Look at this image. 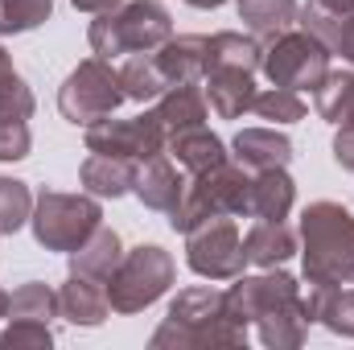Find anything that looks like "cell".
Segmentation results:
<instances>
[{"instance_id": "1", "label": "cell", "mask_w": 354, "mask_h": 350, "mask_svg": "<svg viewBox=\"0 0 354 350\" xmlns=\"http://www.w3.org/2000/svg\"><path fill=\"white\" fill-rule=\"evenodd\" d=\"M227 297H231V309L248 326H256V334L268 350L305 347L313 322H309V309H305L301 280L288 276L284 268H264L256 276H235Z\"/></svg>"}, {"instance_id": "2", "label": "cell", "mask_w": 354, "mask_h": 350, "mask_svg": "<svg viewBox=\"0 0 354 350\" xmlns=\"http://www.w3.org/2000/svg\"><path fill=\"white\" fill-rule=\"evenodd\" d=\"M248 322L231 309L223 288H181L169 301V313L153 330V350H243Z\"/></svg>"}, {"instance_id": "3", "label": "cell", "mask_w": 354, "mask_h": 350, "mask_svg": "<svg viewBox=\"0 0 354 350\" xmlns=\"http://www.w3.org/2000/svg\"><path fill=\"white\" fill-rule=\"evenodd\" d=\"M301 272L317 284H354V214L342 202H309L301 210Z\"/></svg>"}, {"instance_id": "4", "label": "cell", "mask_w": 354, "mask_h": 350, "mask_svg": "<svg viewBox=\"0 0 354 350\" xmlns=\"http://www.w3.org/2000/svg\"><path fill=\"white\" fill-rule=\"evenodd\" d=\"M174 37V17L161 0H124L107 12H95L87 25L91 54L120 58V54H153Z\"/></svg>"}, {"instance_id": "5", "label": "cell", "mask_w": 354, "mask_h": 350, "mask_svg": "<svg viewBox=\"0 0 354 350\" xmlns=\"http://www.w3.org/2000/svg\"><path fill=\"white\" fill-rule=\"evenodd\" d=\"M248 194H252V174L235 157H227L210 169H198L185 177V194L169 210V227L185 235L189 227H198L202 219H214V214L248 219Z\"/></svg>"}, {"instance_id": "6", "label": "cell", "mask_w": 354, "mask_h": 350, "mask_svg": "<svg viewBox=\"0 0 354 350\" xmlns=\"http://www.w3.org/2000/svg\"><path fill=\"white\" fill-rule=\"evenodd\" d=\"M33 239L46 252H79L91 235L103 227V206L95 194H66V190H41L33 198V214H29Z\"/></svg>"}, {"instance_id": "7", "label": "cell", "mask_w": 354, "mask_h": 350, "mask_svg": "<svg viewBox=\"0 0 354 350\" xmlns=\"http://www.w3.org/2000/svg\"><path fill=\"white\" fill-rule=\"evenodd\" d=\"M177 280V264L161 243H136L124 252L120 268L107 280V301L115 313H140L157 305Z\"/></svg>"}, {"instance_id": "8", "label": "cell", "mask_w": 354, "mask_h": 350, "mask_svg": "<svg viewBox=\"0 0 354 350\" xmlns=\"http://www.w3.org/2000/svg\"><path fill=\"white\" fill-rule=\"evenodd\" d=\"M330 46L322 37H313L309 29L292 25L280 37L264 42V58L260 71L268 75L272 87H288V91H317L322 79L330 75Z\"/></svg>"}, {"instance_id": "9", "label": "cell", "mask_w": 354, "mask_h": 350, "mask_svg": "<svg viewBox=\"0 0 354 350\" xmlns=\"http://www.w3.org/2000/svg\"><path fill=\"white\" fill-rule=\"evenodd\" d=\"M124 99H128V95L120 87V71H115L107 58L91 54V58H83V62L62 79V87H58V111H62L66 124L87 128V124L103 120V116H115V107H120Z\"/></svg>"}, {"instance_id": "10", "label": "cell", "mask_w": 354, "mask_h": 350, "mask_svg": "<svg viewBox=\"0 0 354 350\" xmlns=\"http://www.w3.org/2000/svg\"><path fill=\"white\" fill-rule=\"evenodd\" d=\"M185 264L202 280L243 276L248 252H243V231H239L235 214H214V219H202L198 227H189L185 231Z\"/></svg>"}, {"instance_id": "11", "label": "cell", "mask_w": 354, "mask_h": 350, "mask_svg": "<svg viewBox=\"0 0 354 350\" xmlns=\"http://www.w3.org/2000/svg\"><path fill=\"white\" fill-rule=\"evenodd\" d=\"M87 153H107V157H128V161H149L157 153H165V132L157 124L153 111L145 116H132V120H115V116H103L87 124Z\"/></svg>"}, {"instance_id": "12", "label": "cell", "mask_w": 354, "mask_h": 350, "mask_svg": "<svg viewBox=\"0 0 354 350\" xmlns=\"http://www.w3.org/2000/svg\"><path fill=\"white\" fill-rule=\"evenodd\" d=\"M58 317L71 322V326H83V330H95L111 317V301H107V284L95 280V276H83V272H71L66 284L58 288Z\"/></svg>"}, {"instance_id": "13", "label": "cell", "mask_w": 354, "mask_h": 350, "mask_svg": "<svg viewBox=\"0 0 354 350\" xmlns=\"http://www.w3.org/2000/svg\"><path fill=\"white\" fill-rule=\"evenodd\" d=\"M206 103L218 120H243L256 107V75L252 71H235V66H210L206 71Z\"/></svg>"}, {"instance_id": "14", "label": "cell", "mask_w": 354, "mask_h": 350, "mask_svg": "<svg viewBox=\"0 0 354 350\" xmlns=\"http://www.w3.org/2000/svg\"><path fill=\"white\" fill-rule=\"evenodd\" d=\"M153 58H157L161 75L169 79V87L202 83L206 71H210V37H206V33H181V37H169Z\"/></svg>"}, {"instance_id": "15", "label": "cell", "mask_w": 354, "mask_h": 350, "mask_svg": "<svg viewBox=\"0 0 354 350\" xmlns=\"http://www.w3.org/2000/svg\"><path fill=\"white\" fill-rule=\"evenodd\" d=\"M132 194H136L149 210L169 214L177 202H181V194H185V177L177 174V165L169 161V153H157V157H149V161L136 165V185H132Z\"/></svg>"}, {"instance_id": "16", "label": "cell", "mask_w": 354, "mask_h": 350, "mask_svg": "<svg viewBox=\"0 0 354 350\" xmlns=\"http://www.w3.org/2000/svg\"><path fill=\"white\" fill-rule=\"evenodd\" d=\"M231 157L248 169V174H260V169H288L292 161V140L276 128H243L235 132L231 140Z\"/></svg>"}, {"instance_id": "17", "label": "cell", "mask_w": 354, "mask_h": 350, "mask_svg": "<svg viewBox=\"0 0 354 350\" xmlns=\"http://www.w3.org/2000/svg\"><path fill=\"white\" fill-rule=\"evenodd\" d=\"M153 116H157V124H161V132H165V145H169V136H174V132L198 128V124H206V120H210V103H206V91L198 87V83H181V87H169L165 95H161V99H157Z\"/></svg>"}, {"instance_id": "18", "label": "cell", "mask_w": 354, "mask_h": 350, "mask_svg": "<svg viewBox=\"0 0 354 350\" xmlns=\"http://www.w3.org/2000/svg\"><path fill=\"white\" fill-rule=\"evenodd\" d=\"M297 231L284 223V219H256L243 235V252H248V264L256 268H280L284 260L297 256Z\"/></svg>"}, {"instance_id": "19", "label": "cell", "mask_w": 354, "mask_h": 350, "mask_svg": "<svg viewBox=\"0 0 354 350\" xmlns=\"http://www.w3.org/2000/svg\"><path fill=\"white\" fill-rule=\"evenodd\" d=\"M305 309H309V322L326 326L330 334H338V338H354V288L309 280Z\"/></svg>"}, {"instance_id": "20", "label": "cell", "mask_w": 354, "mask_h": 350, "mask_svg": "<svg viewBox=\"0 0 354 350\" xmlns=\"http://www.w3.org/2000/svg\"><path fill=\"white\" fill-rule=\"evenodd\" d=\"M297 202V181L288 169H260L252 174V194H248V219H288Z\"/></svg>"}, {"instance_id": "21", "label": "cell", "mask_w": 354, "mask_h": 350, "mask_svg": "<svg viewBox=\"0 0 354 350\" xmlns=\"http://www.w3.org/2000/svg\"><path fill=\"white\" fill-rule=\"evenodd\" d=\"M165 153L174 157L185 174L210 169V165H218V161H227V157H231V153H227V145H223V136H214V132H210V124H198V128L174 132V136H169V145H165Z\"/></svg>"}, {"instance_id": "22", "label": "cell", "mask_w": 354, "mask_h": 350, "mask_svg": "<svg viewBox=\"0 0 354 350\" xmlns=\"http://www.w3.org/2000/svg\"><path fill=\"white\" fill-rule=\"evenodd\" d=\"M83 190L95 198H124L136 185V161L128 157H107V153H91L79 169Z\"/></svg>"}, {"instance_id": "23", "label": "cell", "mask_w": 354, "mask_h": 350, "mask_svg": "<svg viewBox=\"0 0 354 350\" xmlns=\"http://www.w3.org/2000/svg\"><path fill=\"white\" fill-rule=\"evenodd\" d=\"M297 0H235V12L243 21V29L256 37V42H272L280 37L284 29L297 25Z\"/></svg>"}, {"instance_id": "24", "label": "cell", "mask_w": 354, "mask_h": 350, "mask_svg": "<svg viewBox=\"0 0 354 350\" xmlns=\"http://www.w3.org/2000/svg\"><path fill=\"white\" fill-rule=\"evenodd\" d=\"M120 260H124V239L111 227H99L79 252H71V272H83V276H95L107 284Z\"/></svg>"}, {"instance_id": "25", "label": "cell", "mask_w": 354, "mask_h": 350, "mask_svg": "<svg viewBox=\"0 0 354 350\" xmlns=\"http://www.w3.org/2000/svg\"><path fill=\"white\" fill-rule=\"evenodd\" d=\"M313 107L334 128H354V71H330L313 91Z\"/></svg>"}, {"instance_id": "26", "label": "cell", "mask_w": 354, "mask_h": 350, "mask_svg": "<svg viewBox=\"0 0 354 350\" xmlns=\"http://www.w3.org/2000/svg\"><path fill=\"white\" fill-rule=\"evenodd\" d=\"M346 17H354V0H305L297 8V25L309 29L313 37H322L330 46V54H334V46L342 37Z\"/></svg>"}, {"instance_id": "27", "label": "cell", "mask_w": 354, "mask_h": 350, "mask_svg": "<svg viewBox=\"0 0 354 350\" xmlns=\"http://www.w3.org/2000/svg\"><path fill=\"white\" fill-rule=\"evenodd\" d=\"M120 87H124V95L132 103H157L169 91V79L161 75V66H157L153 54H132L120 66Z\"/></svg>"}, {"instance_id": "28", "label": "cell", "mask_w": 354, "mask_h": 350, "mask_svg": "<svg viewBox=\"0 0 354 350\" xmlns=\"http://www.w3.org/2000/svg\"><path fill=\"white\" fill-rule=\"evenodd\" d=\"M260 58H264V42H256L252 33H235V29L210 33V66H235L256 75Z\"/></svg>"}, {"instance_id": "29", "label": "cell", "mask_w": 354, "mask_h": 350, "mask_svg": "<svg viewBox=\"0 0 354 350\" xmlns=\"http://www.w3.org/2000/svg\"><path fill=\"white\" fill-rule=\"evenodd\" d=\"M8 317L25 322H54L58 317V293L41 280H25L8 293Z\"/></svg>"}, {"instance_id": "30", "label": "cell", "mask_w": 354, "mask_h": 350, "mask_svg": "<svg viewBox=\"0 0 354 350\" xmlns=\"http://www.w3.org/2000/svg\"><path fill=\"white\" fill-rule=\"evenodd\" d=\"M33 198H37V194L29 190V181L0 174V235H17V231L29 223Z\"/></svg>"}, {"instance_id": "31", "label": "cell", "mask_w": 354, "mask_h": 350, "mask_svg": "<svg viewBox=\"0 0 354 350\" xmlns=\"http://www.w3.org/2000/svg\"><path fill=\"white\" fill-rule=\"evenodd\" d=\"M50 12H54V0H0V37L29 33L46 25Z\"/></svg>"}, {"instance_id": "32", "label": "cell", "mask_w": 354, "mask_h": 350, "mask_svg": "<svg viewBox=\"0 0 354 350\" xmlns=\"http://www.w3.org/2000/svg\"><path fill=\"white\" fill-rule=\"evenodd\" d=\"M260 120H272V124H301L305 120V99L301 91H288V87H272L256 95V107H252Z\"/></svg>"}, {"instance_id": "33", "label": "cell", "mask_w": 354, "mask_h": 350, "mask_svg": "<svg viewBox=\"0 0 354 350\" xmlns=\"http://www.w3.org/2000/svg\"><path fill=\"white\" fill-rule=\"evenodd\" d=\"M50 347H54L50 322H25V317H12L8 330H0V350H50Z\"/></svg>"}, {"instance_id": "34", "label": "cell", "mask_w": 354, "mask_h": 350, "mask_svg": "<svg viewBox=\"0 0 354 350\" xmlns=\"http://www.w3.org/2000/svg\"><path fill=\"white\" fill-rule=\"evenodd\" d=\"M33 107H37V99H33V87L17 75V71H8V75H0V116H17V120H29L33 116Z\"/></svg>"}, {"instance_id": "35", "label": "cell", "mask_w": 354, "mask_h": 350, "mask_svg": "<svg viewBox=\"0 0 354 350\" xmlns=\"http://www.w3.org/2000/svg\"><path fill=\"white\" fill-rule=\"evenodd\" d=\"M33 149V132L17 116H0V161H25Z\"/></svg>"}, {"instance_id": "36", "label": "cell", "mask_w": 354, "mask_h": 350, "mask_svg": "<svg viewBox=\"0 0 354 350\" xmlns=\"http://www.w3.org/2000/svg\"><path fill=\"white\" fill-rule=\"evenodd\" d=\"M334 161L354 174V128H338V136H334Z\"/></svg>"}, {"instance_id": "37", "label": "cell", "mask_w": 354, "mask_h": 350, "mask_svg": "<svg viewBox=\"0 0 354 350\" xmlns=\"http://www.w3.org/2000/svg\"><path fill=\"white\" fill-rule=\"evenodd\" d=\"M334 54H342V58L354 66V17H346V25H342V37H338V46H334Z\"/></svg>"}, {"instance_id": "38", "label": "cell", "mask_w": 354, "mask_h": 350, "mask_svg": "<svg viewBox=\"0 0 354 350\" xmlns=\"http://www.w3.org/2000/svg\"><path fill=\"white\" fill-rule=\"evenodd\" d=\"M79 12H107V8H115V4H124V0H71Z\"/></svg>"}, {"instance_id": "39", "label": "cell", "mask_w": 354, "mask_h": 350, "mask_svg": "<svg viewBox=\"0 0 354 350\" xmlns=\"http://www.w3.org/2000/svg\"><path fill=\"white\" fill-rule=\"evenodd\" d=\"M185 4H189V8H223L227 0H185Z\"/></svg>"}, {"instance_id": "40", "label": "cell", "mask_w": 354, "mask_h": 350, "mask_svg": "<svg viewBox=\"0 0 354 350\" xmlns=\"http://www.w3.org/2000/svg\"><path fill=\"white\" fill-rule=\"evenodd\" d=\"M8 71H12V58H8V50L0 46V75H8Z\"/></svg>"}, {"instance_id": "41", "label": "cell", "mask_w": 354, "mask_h": 350, "mask_svg": "<svg viewBox=\"0 0 354 350\" xmlns=\"http://www.w3.org/2000/svg\"><path fill=\"white\" fill-rule=\"evenodd\" d=\"M0 317H8V293L0 288Z\"/></svg>"}]
</instances>
